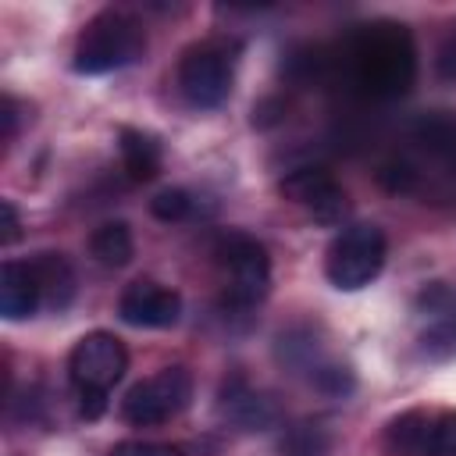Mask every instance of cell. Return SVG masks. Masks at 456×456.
I'll return each instance as SVG.
<instances>
[{"instance_id":"ffe728a7","label":"cell","mask_w":456,"mask_h":456,"mask_svg":"<svg viewBox=\"0 0 456 456\" xmlns=\"http://www.w3.org/2000/svg\"><path fill=\"white\" fill-rule=\"evenodd\" d=\"M107 456H185L182 445L171 442H142V438H128L107 449Z\"/></svg>"},{"instance_id":"e0dca14e","label":"cell","mask_w":456,"mask_h":456,"mask_svg":"<svg viewBox=\"0 0 456 456\" xmlns=\"http://www.w3.org/2000/svg\"><path fill=\"white\" fill-rule=\"evenodd\" d=\"M378 185L385 189V192H413L417 189V171H413V164L410 160H385L381 167H378Z\"/></svg>"},{"instance_id":"3957f363","label":"cell","mask_w":456,"mask_h":456,"mask_svg":"<svg viewBox=\"0 0 456 456\" xmlns=\"http://www.w3.org/2000/svg\"><path fill=\"white\" fill-rule=\"evenodd\" d=\"M385 253L388 246L378 224H349L331 239L328 256H324V274L335 289L356 292L381 274Z\"/></svg>"},{"instance_id":"603a6c76","label":"cell","mask_w":456,"mask_h":456,"mask_svg":"<svg viewBox=\"0 0 456 456\" xmlns=\"http://www.w3.org/2000/svg\"><path fill=\"white\" fill-rule=\"evenodd\" d=\"M14 128H18V103H14L11 96H4V135L11 139Z\"/></svg>"},{"instance_id":"7c38bea8","label":"cell","mask_w":456,"mask_h":456,"mask_svg":"<svg viewBox=\"0 0 456 456\" xmlns=\"http://www.w3.org/2000/svg\"><path fill=\"white\" fill-rule=\"evenodd\" d=\"M36 281H39V292H43V303L46 306H68L71 292H75V274H71V264L61 256V253H39L28 260Z\"/></svg>"},{"instance_id":"9a60e30c","label":"cell","mask_w":456,"mask_h":456,"mask_svg":"<svg viewBox=\"0 0 456 456\" xmlns=\"http://www.w3.org/2000/svg\"><path fill=\"white\" fill-rule=\"evenodd\" d=\"M413 139L431 153H456V114L449 110L420 114L413 125Z\"/></svg>"},{"instance_id":"ac0fdd59","label":"cell","mask_w":456,"mask_h":456,"mask_svg":"<svg viewBox=\"0 0 456 456\" xmlns=\"http://www.w3.org/2000/svg\"><path fill=\"white\" fill-rule=\"evenodd\" d=\"M189 210H192V200L185 189H164L150 200V214L160 221H182V217H189Z\"/></svg>"},{"instance_id":"ba28073f","label":"cell","mask_w":456,"mask_h":456,"mask_svg":"<svg viewBox=\"0 0 456 456\" xmlns=\"http://www.w3.org/2000/svg\"><path fill=\"white\" fill-rule=\"evenodd\" d=\"M278 189H281L285 200L303 207L321 224H335L346 214V192L324 167H296V171H289L281 178Z\"/></svg>"},{"instance_id":"8992f818","label":"cell","mask_w":456,"mask_h":456,"mask_svg":"<svg viewBox=\"0 0 456 456\" xmlns=\"http://www.w3.org/2000/svg\"><path fill=\"white\" fill-rule=\"evenodd\" d=\"M128 370V353L118 335L110 331H89L82 335L68 353V378L78 392H103L121 381Z\"/></svg>"},{"instance_id":"d6986e66","label":"cell","mask_w":456,"mask_h":456,"mask_svg":"<svg viewBox=\"0 0 456 456\" xmlns=\"http://www.w3.org/2000/svg\"><path fill=\"white\" fill-rule=\"evenodd\" d=\"M324 445H328V438H324L317 428L303 424V428H296V431L281 442V452H285V456H321Z\"/></svg>"},{"instance_id":"6da1fadb","label":"cell","mask_w":456,"mask_h":456,"mask_svg":"<svg viewBox=\"0 0 456 456\" xmlns=\"http://www.w3.org/2000/svg\"><path fill=\"white\" fill-rule=\"evenodd\" d=\"M142 50H146V36L132 14L100 11L78 32L71 68L78 75H107V71H118V68L132 64L135 57H142Z\"/></svg>"},{"instance_id":"4fadbf2b","label":"cell","mask_w":456,"mask_h":456,"mask_svg":"<svg viewBox=\"0 0 456 456\" xmlns=\"http://www.w3.org/2000/svg\"><path fill=\"white\" fill-rule=\"evenodd\" d=\"M428 431H431V413L428 410H406L388 424L385 449L392 456H428Z\"/></svg>"},{"instance_id":"2e32d148","label":"cell","mask_w":456,"mask_h":456,"mask_svg":"<svg viewBox=\"0 0 456 456\" xmlns=\"http://www.w3.org/2000/svg\"><path fill=\"white\" fill-rule=\"evenodd\" d=\"M428 456H456V413H431L428 431Z\"/></svg>"},{"instance_id":"7a4b0ae2","label":"cell","mask_w":456,"mask_h":456,"mask_svg":"<svg viewBox=\"0 0 456 456\" xmlns=\"http://www.w3.org/2000/svg\"><path fill=\"white\" fill-rule=\"evenodd\" d=\"M214 256L224 271V306L249 310L267 296V289H271V256L253 235H242V232L221 235Z\"/></svg>"},{"instance_id":"30bf717a","label":"cell","mask_w":456,"mask_h":456,"mask_svg":"<svg viewBox=\"0 0 456 456\" xmlns=\"http://www.w3.org/2000/svg\"><path fill=\"white\" fill-rule=\"evenodd\" d=\"M43 303V292H39V281L28 267V260H7L4 271H0V314L7 321H25L39 310Z\"/></svg>"},{"instance_id":"5bb4252c","label":"cell","mask_w":456,"mask_h":456,"mask_svg":"<svg viewBox=\"0 0 456 456\" xmlns=\"http://www.w3.org/2000/svg\"><path fill=\"white\" fill-rule=\"evenodd\" d=\"M89 249L103 267H125L132 260V232L125 221H103L93 235H89Z\"/></svg>"},{"instance_id":"52a82bcc","label":"cell","mask_w":456,"mask_h":456,"mask_svg":"<svg viewBox=\"0 0 456 456\" xmlns=\"http://www.w3.org/2000/svg\"><path fill=\"white\" fill-rule=\"evenodd\" d=\"M413 321L417 338L428 356H449L456 353V285L431 281L413 299Z\"/></svg>"},{"instance_id":"9c48e42d","label":"cell","mask_w":456,"mask_h":456,"mask_svg":"<svg viewBox=\"0 0 456 456\" xmlns=\"http://www.w3.org/2000/svg\"><path fill=\"white\" fill-rule=\"evenodd\" d=\"M118 314L132 328H171L182 317V296L160 281L139 278L121 292Z\"/></svg>"},{"instance_id":"7402d4cb","label":"cell","mask_w":456,"mask_h":456,"mask_svg":"<svg viewBox=\"0 0 456 456\" xmlns=\"http://www.w3.org/2000/svg\"><path fill=\"white\" fill-rule=\"evenodd\" d=\"M0 210H4V246H11V242L18 239L21 221H18V210H14V203H11V200H4V203H0Z\"/></svg>"},{"instance_id":"5b68a950","label":"cell","mask_w":456,"mask_h":456,"mask_svg":"<svg viewBox=\"0 0 456 456\" xmlns=\"http://www.w3.org/2000/svg\"><path fill=\"white\" fill-rule=\"evenodd\" d=\"M178 93L185 103L210 110L232 93V57L221 43H196L178 61Z\"/></svg>"},{"instance_id":"44dd1931","label":"cell","mask_w":456,"mask_h":456,"mask_svg":"<svg viewBox=\"0 0 456 456\" xmlns=\"http://www.w3.org/2000/svg\"><path fill=\"white\" fill-rule=\"evenodd\" d=\"M438 75L442 78H449V82H456V25L449 28V36L442 39V46H438Z\"/></svg>"},{"instance_id":"277c9868","label":"cell","mask_w":456,"mask_h":456,"mask_svg":"<svg viewBox=\"0 0 456 456\" xmlns=\"http://www.w3.org/2000/svg\"><path fill=\"white\" fill-rule=\"evenodd\" d=\"M189 399H192V374L185 367H164L128 388V395L121 399V417L135 428H153L182 413Z\"/></svg>"},{"instance_id":"8fae6325","label":"cell","mask_w":456,"mask_h":456,"mask_svg":"<svg viewBox=\"0 0 456 456\" xmlns=\"http://www.w3.org/2000/svg\"><path fill=\"white\" fill-rule=\"evenodd\" d=\"M118 150H121V164L132 182H150L160 171V146L153 135H146L139 128H121Z\"/></svg>"}]
</instances>
